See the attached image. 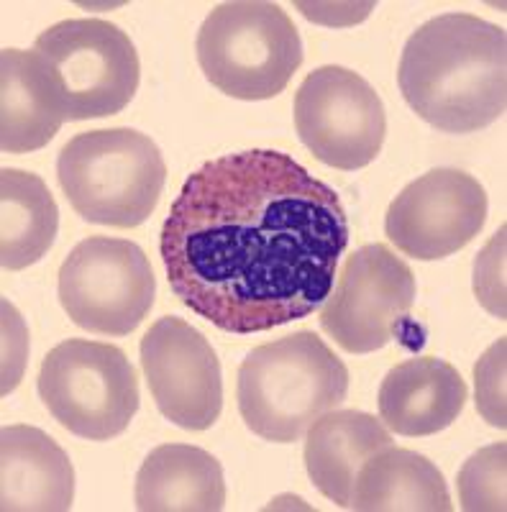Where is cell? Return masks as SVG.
I'll use <instances>...</instances> for the list:
<instances>
[{"instance_id": "obj_5", "label": "cell", "mask_w": 507, "mask_h": 512, "mask_svg": "<svg viewBox=\"0 0 507 512\" xmlns=\"http://www.w3.org/2000/svg\"><path fill=\"white\" fill-rule=\"evenodd\" d=\"M205 80L236 100H269L303 64V41L277 3L236 0L208 13L195 41Z\"/></svg>"}, {"instance_id": "obj_6", "label": "cell", "mask_w": 507, "mask_h": 512, "mask_svg": "<svg viewBox=\"0 0 507 512\" xmlns=\"http://www.w3.org/2000/svg\"><path fill=\"white\" fill-rule=\"evenodd\" d=\"M39 397L65 431L85 441L121 436L139 413V379L118 346L70 338L39 369Z\"/></svg>"}, {"instance_id": "obj_7", "label": "cell", "mask_w": 507, "mask_h": 512, "mask_svg": "<svg viewBox=\"0 0 507 512\" xmlns=\"http://www.w3.org/2000/svg\"><path fill=\"white\" fill-rule=\"evenodd\" d=\"M34 49L47 59L67 121L121 113L134 100L141 64L126 31L103 18H67L41 31Z\"/></svg>"}, {"instance_id": "obj_8", "label": "cell", "mask_w": 507, "mask_h": 512, "mask_svg": "<svg viewBox=\"0 0 507 512\" xmlns=\"http://www.w3.org/2000/svg\"><path fill=\"white\" fill-rule=\"evenodd\" d=\"M59 303L75 326L98 336H129L157 297L152 264L134 241L90 236L59 269Z\"/></svg>"}, {"instance_id": "obj_13", "label": "cell", "mask_w": 507, "mask_h": 512, "mask_svg": "<svg viewBox=\"0 0 507 512\" xmlns=\"http://www.w3.org/2000/svg\"><path fill=\"white\" fill-rule=\"evenodd\" d=\"M467 400L459 369L436 356H415L382 379L379 420L397 436H436L459 420Z\"/></svg>"}, {"instance_id": "obj_16", "label": "cell", "mask_w": 507, "mask_h": 512, "mask_svg": "<svg viewBox=\"0 0 507 512\" xmlns=\"http://www.w3.org/2000/svg\"><path fill=\"white\" fill-rule=\"evenodd\" d=\"M392 446L382 420L362 410H331L315 420L305 441V469L310 482L336 507L351 505V492L364 461Z\"/></svg>"}, {"instance_id": "obj_10", "label": "cell", "mask_w": 507, "mask_h": 512, "mask_svg": "<svg viewBox=\"0 0 507 512\" xmlns=\"http://www.w3.org/2000/svg\"><path fill=\"white\" fill-rule=\"evenodd\" d=\"M295 128L315 159L341 172L369 167L387 136L385 103L359 72L326 64L295 93Z\"/></svg>"}, {"instance_id": "obj_20", "label": "cell", "mask_w": 507, "mask_h": 512, "mask_svg": "<svg viewBox=\"0 0 507 512\" xmlns=\"http://www.w3.org/2000/svg\"><path fill=\"white\" fill-rule=\"evenodd\" d=\"M505 466V443H492L477 451L459 472L461 507L467 512L505 510Z\"/></svg>"}, {"instance_id": "obj_14", "label": "cell", "mask_w": 507, "mask_h": 512, "mask_svg": "<svg viewBox=\"0 0 507 512\" xmlns=\"http://www.w3.org/2000/svg\"><path fill=\"white\" fill-rule=\"evenodd\" d=\"M75 502V466L65 448L34 425L0 433V510L65 512Z\"/></svg>"}, {"instance_id": "obj_11", "label": "cell", "mask_w": 507, "mask_h": 512, "mask_svg": "<svg viewBox=\"0 0 507 512\" xmlns=\"http://www.w3.org/2000/svg\"><path fill=\"white\" fill-rule=\"evenodd\" d=\"M487 192L461 169L438 167L410 182L385 216L387 239L418 262L456 254L487 221Z\"/></svg>"}, {"instance_id": "obj_19", "label": "cell", "mask_w": 507, "mask_h": 512, "mask_svg": "<svg viewBox=\"0 0 507 512\" xmlns=\"http://www.w3.org/2000/svg\"><path fill=\"white\" fill-rule=\"evenodd\" d=\"M0 264L21 272L41 262L59 228V208L39 175L3 167L0 172Z\"/></svg>"}, {"instance_id": "obj_9", "label": "cell", "mask_w": 507, "mask_h": 512, "mask_svg": "<svg viewBox=\"0 0 507 512\" xmlns=\"http://www.w3.org/2000/svg\"><path fill=\"white\" fill-rule=\"evenodd\" d=\"M415 274L385 244L346 259L321 305V328L346 354H372L405 336L415 305Z\"/></svg>"}, {"instance_id": "obj_15", "label": "cell", "mask_w": 507, "mask_h": 512, "mask_svg": "<svg viewBox=\"0 0 507 512\" xmlns=\"http://www.w3.org/2000/svg\"><path fill=\"white\" fill-rule=\"evenodd\" d=\"M0 98V149L6 154L44 149L67 121L57 80L36 49L0 52Z\"/></svg>"}, {"instance_id": "obj_3", "label": "cell", "mask_w": 507, "mask_h": 512, "mask_svg": "<svg viewBox=\"0 0 507 512\" xmlns=\"http://www.w3.org/2000/svg\"><path fill=\"white\" fill-rule=\"evenodd\" d=\"M349 395V369L323 338L298 331L251 349L239 367V413L254 436L295 443Z\"/></svg>"}, {"instance_id": "obj_12", "label": "cell", "mask_w": 507, "mask_h": 512, "mask_svg": "<svg viewBox=\"0 0 507 512\" xmlns=\"http://www.w3.org/2000/svg\"><path fill=\"white\" fill-rule=\"evenodd\" d=\"M141 369L159 413L185 431H208L223 410L221 361L182 318H159L141 338Z\"/></svg>"}, {"instance_id": "obj_2", "label": "cell", "mask_w": 507, "mask_h": 512, "mask_svg": "<svg viewBox=\"0 0 507 512\" xmlns=\"http://www.w3.org/2000/svg\"><path fill=\"white\" fill-rule=\"evenodd\" d=\"M405 103L443 134H474L507 105V36L472 13H443L413 31L397 67Z\"/></svg>"}, {"instance_id": "obj_21", "label": "cell", "mask_w": 507, "mask_h": 512, "mask_svg": "<svg viewBox=\"0 0 507 512\" xmlns=\"http://www.w3.org/2000/svg\"><path fill=\"white\" fill-rule=\"evenodd\" d=\"M505 349L507 341L500 338L474 367V384H477V410L484 420L500 431L507 428L505 415Z\"/></svg>"}, {"instance_id": "obj_23", "label": "cell", "mask_w": 507, "mask_h": 512, "mask_svg": "<svg viewBox=\"0 0 507 512\" xmlns=\"http://www.w3.org/2000/svg\"><path fill=\"white\" fill-rule=\"evenodd\" d=\"M3 328H6V333L11 338H16L18 346H26V331H24V323H21V315L16 313V308H13L11 303H3ZM6 336V367H3V395H8V392L16 390L18 379H21V369H24V356L18 354L13 356V349H16V344L13 341H8Z\"/></svg>"}, {"instance_id": "obj_22", "label": "cell", "mask_w": 507, "mask_h": 512, "mask_svg": "<svg viewBox=\"0 0 507 512\" xmlns=\"http://www.w3.org/2000/svg\"><path fill=\"white\" fill-rule=\"evenodd\" d=\"M474 292L484 308L505 320V226L474 262Z\"/></svg>"}, {"instance_id": "obj_18", "label": "cell", "mask_w": 507, "mask_h": 512, "mask_svg": "<svg viewBox=\"0 0 507 512\" xmlns=\"http://www.w3.org/2000/svg\"><path fill=\"white\" fill-rule=\"evenodd\" d=\"M349 510L359 512H451L446 479L438 466L410 448L387 446L356 474Z\"/></svg>"}, {"instance_id": "obj_17", "label": "cell", "mask_w": 507, "mask_h": 512, "mask_svg": "<svg viewBox=\"0 0 507 512\" xmlns=\"http://www.w3.org/2000/svg\"><path fill=\"white\" fill-rule=\"evenodd\" d=\"M134 495L141 512H218L226 507V479L205 448L164 443L141 464Z\"/></svg>"}, {"instance_id": "obj_4", "label": "cell", "mask_w": 507, "mask_h": 512, "mask_svg": "<svg viewBox=\"0 0 507 512\" xmlns=\"http://www.w3.org/2000/svg\"><path fill=\"white\" fill-rule=\"evenodd\" d=\"M57 180L80 218L136 228L162 198L167 164L159 146L136 128H100L62 146Z\"/></svg>"}, {"instance_id": "obj_1", "label": "cell", "mask_w": 507, "mask_h": 512, "mask_svg": "<svg viewBox=\"0 0 507 512\" xmlns=\"http://www.w3.org/2000/svg\"><path fill=\"white\" fill-rule=\"evenodd\" d=\"M346 246L338 192L274 149L205 162L185 180L159 236L177 300L236 336L315 313Z\"/></svg>"}]
</instances>
